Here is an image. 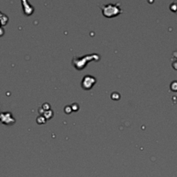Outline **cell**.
Returning a JSON list of instances; mask_svg holds the SVG:
<instances>
[{
    "mask_svg": "<svg viewBox=\"0 0 177 177\" xmlns=\"http://www.w3.org/2000/svg\"><path fill=\"white\" fill-rule=\"evenodd\" d=\"M120 11V8L116 5H112V4H109L104 6L103 8V13L104 15L108 17H111L113 16H116V15L119 14Z\"/></svg>",
    "mask_w": 177,
    "mask_h": 177,
    "instance_id": "obj_1",
    "label": "cell"
},
{
    "mask_svg": "<svg viewBox=\"0 0 177 177\" xmlns=\"http://www.w3.org/2000/svg\"><path fill=\"white\" fill-rule=\"evenodd\" d=\"M93 79V77H91V76H90V78H89V80H90V81H89V82H90L91 83H93V84H94V82H92V81H91V80H92ZM84 80H86V81H87V80H89V78H88V77H87V76H85V77H84ZM92 85H93L92 84H89V83H87V85H86V86H85L84 88H87V89H88L89 88H90L91 87H92Z\"/></svg>",
    "mask_w": 177,
    "mask_h": 177,
    "instance_id": "obj_2",
    "label": "cell"
}]
</instances>
